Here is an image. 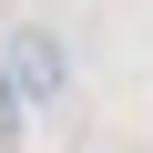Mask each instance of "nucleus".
<instances>
[{"label": "nucleus", "mask_w": 153, "mask_h": 153, "mask_svg": "<svg viewBox=\"0 0 153 153\" xmlns=\"http://www.w3.org/2000/svg\"><path fill=\"white\" fill-rule=\"evenodd\" d=\"M0 61H10L21 102H61V92H71V51H61V31H51V21H21L10 41H0Z\"/></svg>", "instance_id": "nucleus-1"}]
</instances>
